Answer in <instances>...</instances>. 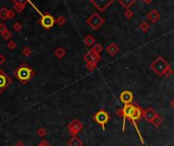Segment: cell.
<instances>
[{
  "mask_svg": "<svg viewBox=\"0 0 174 146\" xmlns=\"http://www.w3.org/2000/svg\"><path fill=\"white\" fill-rule=\"evenodd\" d=\"M143 2L146 4H151L152 3V0H143Z\"/></svg>",
  "mask_w": 174,
  "mask_h": 146,
  "instance_id": "38",
  "label": "cell"
},
{
  "mask_svg": "<svg viewBox=\"0 0 174 146\" xmlns=\"http://www.w3.org/2000/svg\"><path fill=\"white\" fill-rule=\"evenodd\" d=\"M22 54L26 57H29L32 54V49L29 48V47H25V48L22 50Z\"/></svg>",
  "mask_w": 174,
  "mask_h": 146,
  "instance_id": "29",
  "label": "cell"
},
{
  "mask_svg": "<svg viewBox=\"0 0 174 146\" xmlns=\"http://www.w3.org/2000/svg\"><path fill=\"white\" fill-rule=\"evenodd\" d=\"M144 113H145V111L142 109L141 107L135 106V105H132V104L126 105V106H124L122 109H119L117 112H116L117 116H119L123 119L122 131L125 130V121L126 120H129V121L131 122V124L133 125V127H135V131L138 132L142 143H144L145 141L143 139V136H142V134L140 132V130H138L137 121H140V120H142V118H144Z\"/></svg>",
  "mask_w": 174,
  "mask_h": 146,
  "instance_id": "1",
  "label": "cell"
},
{
  "mask_svg": "<svg viewBox=\"0 0 174 146\" xmlns=\"http://www.w3.org/2000/svg\"><path fill=\"white\" fill-rule=\"evenodd\" d=\"M8 11L9 9H7L6 7L0 8V18L2 20H6L8 18Z\"/></svg>",
  "mask_w": 174,
  "mask_h": 146,
  "instance_id": "21",
  "label": "cell"
},
{
  "mask_svg": "<svg viewBox=\"0 0 174 146\" xmlns=\"http://www.w3.org/2000/svg\"><path fill=\"white\" fill-rule=\"evenodd\" d=\"M47 133H48V131L46 128H39L37 131V135L39 136V137H45L46 135H47Z\"/></svg>",
  "mask_w": 174,
  "mask_h": 146,
  "instance_id": "26",
  "label": "cell"
},
{
  "mask_svg": "<svg viewBox=\"0 0 174 146\" xmlns=\"http://www.w3.org/2000/svg\"><path fill=\"white\" fill-rule=\"evenodd\" d=\"M172 74H173V70H172V68H171V66H170V67H168L167 70H166V71H165L164 76L168 78V77H170Z\"/></svg>",
  "mask_w": 174,
  "mask_h": 146,
  "instance_id": "33",
  "label": "cell"
},
{
  "mask_svg": "<svg viewBox=\"0 0 174 146\" xmlns=\"http://www.w3.org/2000/svg\"><path fill=\"white\" fill-rule=\"evenodd\" d=\"M22 28H24V25H22V23L19 22H14L13 25H12V30L14 32H16V33H19V32H22Z\"/></svg>",
  "mask_w": 174,
  "mask_h": 146,
  "instance_id": "24",
  "label": "cell"
},
{
  "mask_svg": "<svg viewBox=\"0 0 174 146\" xmlns=\"http://www.w3.org/2000/svg\"><path fill=\"white\" fill-rule=\"evenodd\" d=\"M83 42L87 47H93L96 44V40L92 35H88V36H86L85 38H84Z\"/></svg>",
  "mask_w": 174,
  "mask_h": 146,
  "instance_id": "17",
  "label": "cell"
},
{
  "mask_svg": "<svg viewBox=\"0 0 174 146\" xmlns=\"http://www.w3.org/2000/svg\"><path fill=\"white\" fill-rule=\"evenodd\" d=\"M86 67L89 71H94V70L97 68V63H87L86 64Z\"/></svg>",
  "mask_w": 174,
  "mask_h": 146,
  "instance_id": "30",
  "label": "cell"
},
{
  "mask_svg": "<svg viewBox=\"0 0 174 146\" xmlns=\"http://www.w3.org/2000/svg\"><path fill=\"white\" fill-rule=\"evenodd\" d=\"M84 60L86 61V63H98L101 60V55L96 54L95 52L90 50L88 53L84 55Z\"/></svg>",
  "mask_w": 174,
  "mask_h": 146,
  "instance_id": "10",
  "label": "cell"
},
{
  "mask_svg": "<svg viewBox=\"0 0 174 146\" xmlns=\"http://www.w3.org/2000/svg\"><path fill=\"white\" fill-rule=\"evenodd\" d=\"M7 48L9 49V50H14V49L16 48V43L14 42V41H8L7 42Z\"/></svg>",
  "mask_w": 174,
  "mask_h": 146,
  "instance_id": "31",
  "label": "cell"
},
{
  "mask_svg": "<svg viewBox=\"0 0 174 146\" xmlns=\"http://www.w3.org/2000/svg\"><path fill=\"white\" fill-rule=\"evenodd\" d=\"M170 106H171V108L174 110V98H172V101H170Z\"/></svg>",
  "mask_w": 174,
  "mask_h": 146,
  "instance_id": "39",
  "label": "cell"
},
{
  "mask_svg": "<svg viewBox=\"0 0 174 146\" xmlns=\"http://www.w3.org/2000/svg\"><path fill=\"white\" fill-rule=\"evenodd\" d=\"M162 123H163V119H162L159 115L156 116L155 118H154V119L152 120V122H151V124H153L154 126L157 127V128H158V127H160L161 125H162Z\"/></svg>",
  "mask_w": 174,
  "mask_h": 146,
  "instance_id": "20",
  "label": "cell"
},
{
  "mask_svg": "<svg viewBox=\"0 0 174 146\" xmlns=\"http://www.w3.org/2000/svg\"><path fill=\"white\" fill-rule=\"evenodd\" d=\"M103 50H104L103 46L101 45V44H98V43H96L95 45L93 46V49H92V51L95 52L96 54H101V52H102Z\"/></svg>",
  "mask_w": 174,
  "mask_h": 146,
  "instance_id": "23",
  "label": "cell"
},
{
  "mask_svg": "<svg viewBox=\"0 0 174 146\" xmlns=\"http://www.w3.org/2000/svg\"><path fill=\"white\" fill-rule=\"evenodd\" d=\"M137 146H138V145H137Z\"/></svg>",
  "mask_w": 174,
  "mask_h": 146,
  "instance_id": "40",
  "label": "cell"
},
{
  "mask_svg": "<svg viewBox=\"0 0 174 146\" xmlns=\"http://www.w3.org/2000/svg\"><path fill=\"white\" fill-rule=\"evenodd\" d=\"M37 146H50V143H49L47 140H42Z\"/></svg>",
  "mask_w": 174,
  "mask_h": 146,
  "instance_id": "35",
  "label": "cell"
},
{
  "mask_svg": "<svg viewBox=\"0 0 174 146\" xmlns=\"http://www.w3.org/2000/svg\"><path fill=\"white\" fill-rule=\"evenodd\" d=\"M138 28H140L143 33H147V32L150 30V23L148 22H143L138 25Z\"/></svg>",
  "mask_w": 174,
  "mask_h": 146,
  "instance_id": "22",
  "label": "cell"
},
{
  "mask_svg": "<svg viewBox=\"0 0 174 146\" xmlns=\"http://www.w3.org/2000/svg\"><path fill=\"white\" fill-rule=\"evenodd\" d=\"M1 37H2V39H3L4 41H10L11 38H12V34H11L10 32H9V30H8L7 32H5L4 34H2Z\"/></svg>",
  "mask_w": 174,
  "mask_h": 146,
  "instance_id": "28",
  "label": "cell"
},
{
  "mask_svg": "<svg viewBox=\"0 0 174 146\" xmlns=\"http://www.w3.org/2000/svg\"><path fill=\"white\" fill-rule=\"evenodd\" d=\"M55 22H56L57 25H64L65 22H66V19L63 15H59L56 19H55Z\"/></svg>",
  "mask_w": 174,
  "mask_h": 146,
  "instance_id": "27",
  "label": "cell"
},
{
  "mask_svg": "<svg viewBox=\"0 0 174 146\" xmlns=\"http://www.w3.org/2000/svg\"><path fill=\"white\" fill-rule=\"evenodd\" d=\"M36 10L40 13V15H41V17H40V23H41V25L43 28H46V30H50V28L54 27V25L56 22H55V18L50 13H42V12H40L37 8H36Z\"/></svg>",
  "mask_w": 174,
  "mask_h": 146,
  "instance_id": "6",
  "label": "cell"
},
{
  "mask_svg": "<svg viewBox=\"0 0 174 146\" xmlns=\"http://www.w3.org/2000/svg\"><path fill=\"white\" fill-rule=\"evenodd\" d=\"M15 17V11H14V9H9V11H8V18L7 19H12Z\"/></svg>",
  "mask_w": 174,
  "mask_h": 146,
  "instance_id": "34",
  "label": "cell"
},
{
  "mask_svg": "<svg viewBox=\"0 0 174 146\" xmlns=\"http://www.w3.org/2000/svg\"><path fill=\"white\" fill-rule=\"evenodd\" d=\"M12 82V79L8 76L3 70L0 69V93H2Z\"/></svg>",
  "mask_w": 174,
  "mask_h": 146,
  "instance_id": "9",
  "label": "cell"
},
{
  "mask_svg": "<svg viewBox=\"0 0 174 146\" xmlns=\"http://www.w3.org/2000/svg\"><path fill=\"white\" fill-rule=\"evenodd\" d=\"M86 22L91 28H93L94 31H97L105 23V19H104L99 13L94 12L87 18Z\"/></svg>",
  "mask_w": 174,
  "mask_h": 146,
  "instance_id": "4",
  "label": "cell"
},
{
  "mask_svg": "<svg viewBox=\"0 0 174 146\" xmlns=\"http://www.w3.org/2000/svg\"><path fill=\"white\" fill-rule=\"evenodd\" d=\"M123 15L126 19H130V18H132L133 15H135V12H133L131 9H125L123 12Z\"/></svg>",
  "mask_w": 174,
  "mask_h": 146,
  "instance_id": "25",
  "label": "cell"
},
{
  "mask_svg": "<svg viewBox=\"0 0 174 146\" xmlns=\"http://www.w3.org/2000/svg\"><path fill=\"white\" fill-rule=\"evenodd\" d=\"M14 146H26V145H25V143H24V142L19 141V142L15 143V144H14Z\"/></svg>",
  "mask_w": 174,
  "mask_h": 146,
  "instance_id": "37",
  "label": "cell"
},
{
  "mask_svg": "<svg viewBox=\"0 0 174 146\" xmlns=\"http://www.w3.org/2000/svg\"><path fill=\"white\" fill-rule=\"evenodd\" d=\"M158 114L156 113V111L153 109V108H148L147 110H145V113H144V118L147 120L148 122H152V120L157 116Z\"/></svg>",
  "mask_w": 174,
  "mask_h": 146,
  "instance_id": "12",
  "label": "cell"
},
{
  "mask_svg": "<svg viewBox=\"0 0 174 146\" xmlns=\"http://www.w3.org/2000/svg\"><path fill=\"white\" fill-rule=\"evenodd\" d=\"M83 141L77 136H72L67 142V146H83Z\"/></svg>",
  "mask_w": 174,
  "mask_h": 146,
  "instance_id": "16",
  "label": "cell"
},
{
  "mask_svg": "<svg viewBox=\"0 0 174 146\" xmlns=\"http://www.w3.org/2000/svg\"><path fill=\"white\" fill-rule=\"evenodd\" d=\"M168 67H170L169 63H168L162 56L157 57L150 65V68L152 69L159 77L164 76V73L167 70Z\"/></svg>",
  "mask_w": 174,
  "mask_h": 146,
  "instance_id": "3",
  "label": "cell"
},
{
  "mask_svg": "<svg viewBox=\"0 0 174 146\" xmlns=\"http://www.w3.org/2000/svg\"><path fill=\"white\" fill-rule=\"evenodd\" d=\"M13 75L22 84H27L35 76V71L31 67H29L26 63H22L14 70Z\"/></svg>",
  "mask_w": 174,
  "mask_h": 146,
  "instance_id": "2",
  "label": "cell"
},
{
  "mask_svg": "<svg viewBox=\"0 0 174 146\" xmlns=\"http://www.w3.org/2000/svg\"><path fill=\"white\" fill-rule=\"evenodd\" d=\"M93 119H94V121L96 122V123L102 127V130H105L106 129V124L108 123L109 120H110V116L106 111L100 110V111H98L94 116H93Z\"/></svg>",
  "mask_w": 174,
  "mask_h": 146,
  "instance_id": "5",
  "label": "cell"
},
{
  "mask_svg": "<svg viewBox=\"0 0 174 146\" xmlns=\"http://www.w3.org/2000/svg\"><path fill=\"white\" fill-rule=\"evenodd\" d=\"M105 50L107 52V54L111 55V56H114V55H116L118 52H119V47L116 45L115 43H111L106 47Z\"/></svg>",
  "mask_w": 174,
  "mask_h": 146,
  "instance_id": "15",
  "label": "cell"
},
{
  "mask_svg": "<svg viewBox=\"0 0 174 146\" xmlns=\"http://www.w3.org/2000/svg\"><path fill=\"white\" fill-rule=\"evenodd\" d=\"M119 100L123 105H130L133 101V93L129 90H124L120 93L119 95Z\"/></svg>",
  "mask_w": 174,
  "mask_h": 146,
  "instance_id": "11",
  "label": "cell"
},
{
  "mask_svg": "<svg viewBox=\"0 0 174 146\" xmlns=\"http://www.w3.org/2000/svg\"><path fill=\"white\" fill-rule=\"evenodd\" d=\"M90 2L99 11L104 12L107 10V8H109L110 5L114 3V0H91Z\"/></svg>",
  "mask_w": 174,
  "mask_h": 146,
  "instance_id": "8",
  "label": "cell"
},
{
  "mask_svg": "<svg viewBox=\"0 0 174 146\" xmlns=\"http://www.w3.org/2000/svg\"><path fill=\"white\" fill-rule=\"evenodd\" d=\"M5 61H6V57H5L3 54H0V65L4 64Z\"/></svg>",
  "mask_w": 174,
  "mask_h": 146,
  "instance_id": "36",
  "label": "cell"
},
{
  "mask_svg": "<svg viewBox=\"0 0 174 146\" xmlns=\"http://www.w3.org/2000/svg\"><path fill=\"white\" fill-rule=\"evenodd\" d=\"M67 129L71 136H77V134L83 129V124L77 119H73L67 125Z\"/></svg>",
  "mask_w": 174,
  "mask_h": 146,
  "instance_id": "7",
  "label": "cell"
},
{
  "mask_svg": "<svg viewBox=\"0 0 174 146\" xmlns=\"http://www.w3.org/2000/svg\"><path fill=\"white\" fill-rule=\"evenodd\" d=\"M7 31H8V28L6 25H5L3 22H0V35L4 34L5 32H7Z\"/></svg>",
  "mask_w": 174,
  "mask_h": 146,
  "instance_id": "32",
  "label": "cell"
},
{
  "mask_svg": "<svg viewBox=\"0 0 174 146\" xmlns=\"http://www.w3.org/2000/svg\"><path fill=\"white\" fill-rule=\"evenodd\" d=\"M118 3H119L123 8L129 9V8L135 3V0H118Z\"/></svg>",
  "mask_w": 174,
  "mask_h": 146,
  "instance_id": "18",
  "label": "cell"
},
{
  "mask_svg": "<svg viewBox=\"0 0 174 146\" xmlns=\"http://www.w3.org/2000/svg\"><path fill=\"white\" fill-rule=\"evenodd\" d=\"M160 12H159L158 10H156V9H152L150 11L149 13H148V19L150 20L151 22H153V23H155V22H157L159 19H160Z\"/></svg>",
  "mask_w": 174,
  "mask_h": 146,
  "instance_id": "13",
  "label": "cell"
},
{
  "mask_svg": "<svg viewBox=\"0 0 174 146\" xmlns=\"http://www.w3.org/2000/svg\"><path fill=\"white\" fill-rule=\"evenodd\" d=\"M65 54L66 52L62 47H58V48H56V50L54 51V56L56 57L57 59H62V58L65 56Z\"/></svg>",
  "mask_w": 174,
  "mask_h": 146,
  "instance_id": "19",
  "label": "cell"
},
{
  "mask_svg": "<svg viewBox=\"0 0 174 146\" xmlns=\"http://www.w3.org/2000/svg\"><path fill=\"white\" fill-rule=\"evenodd\" d=\"M27 3H28V1H15V0H13L14 11H15V12H19V13L22 12V11L25 10Z\"/></svg>",
  "mask_w": 174,
  "mask_h": 146,
  "instance_id": "14",
  "label": "cell"
}]
</instances>
